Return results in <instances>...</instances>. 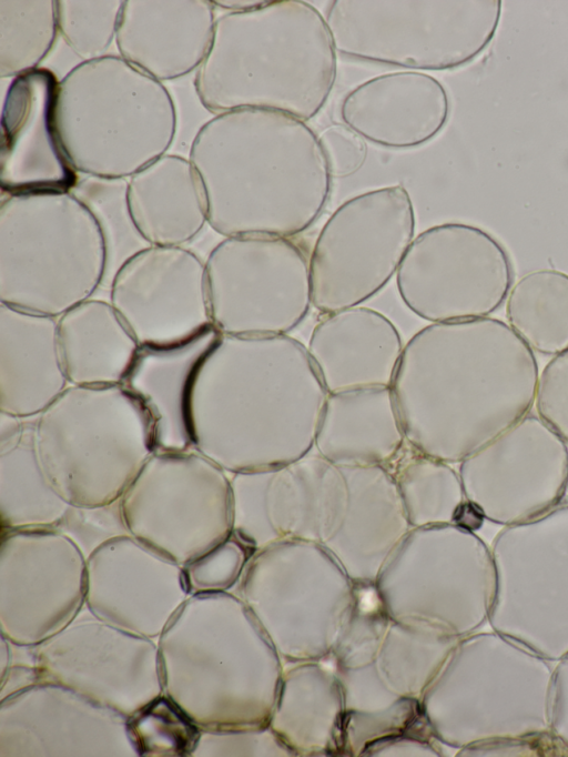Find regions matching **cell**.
I'll return each mask as SVG.
<instances>
[{
	"label": "cell",
	"mask_w": 568,
	"mask_h": 757,
	"mask_svg": "<svg viewBox=\"0 0 568 757\" xmlns=\"http://www.w3.org/2000/svg\"><path fill=\"white\" fill-rule=\"evenodd\" d=\"M57 332L70 385L122 384L141 347L110 301L93 297L58 316Z\"/></svg>",
	"instance_id": "17"
},
{
	"label": "cell",
	"mask_w": 568,
	"mask_h": 757,
	"mask_svg": "<svg viewBox=\"0 0 568 757\" xmlns=\"http://www.w3.org/2000/svg\"><path fill=\"white\" fill-rule=\"evenodd\" d=\"M268 1H213L219 7L234 10L235 12L250 11L265 6Z\"/></svg>",
	"instance_id": "27"
},
{
	"label": "cell",
	"mask_w": 568,
	"mask_h": 757,
	"mask_svg": "<svg viewBox=\"0 0 568 757\" xmlns=\"http://www.w3.org/2000/svg\"><path fill=\"white\" fill-rule=\"evenodd\" d=\"M535 406L537 414L568 442V349L541 371Z\"/></svg>",
	"instance_id": "22"
},
{
	"label": "cell",
	"mask_w": 568,
	"mask_h": 757,
	"mask_svg": "<svg viewBox=\"0 0 568 757\" xmlns=\"http://www.w3.org/2000/svg\"><path fill=\"white\" fill-rule=\"evenodd\" d=\"M135 731L139 737L148 736L140 739L143 749H153L155 744H160L161 748L169 746L170 751L184 753L194 741L195 730L187 723V720L180 714V711L170 703L164 700L141 715L140 721L135 724Z\"/></svg>",
	"instance_id": "23"
},
{
	"label": "cell",
	"mask_w": 568,
	"mask_h": 757,
	"mask_svg": "<svg viewBox=\"0 0 568 757\" xmlns=\"http://www.w3.org/2000/svg\"><path fill=\"white\" fill-rule=\"evenodd\" d=\"M59 85L42 68L11 81L1 113L2 195L71 192L79 182L58 130Z\"/></svg>",
	"instance_id": "12"
},
{
	"label": "cell",
	"mask_w": 568,
	"mask_h": 757,
	"mask_svg": "<svg viewBox=\"0 0 568 757\" xmlns=\"http://www.w3.org/2000/svg\"><path fill=\"white\" fill-rule=\"evenodd\" d=\"M106 246L72 192L2 195L0 303L58 317L103 286Z\"/></svg>",
	"instance_id": "3"
},
{
	"label": "cell",
	"mask_w": 568,
	"mask_h": 757,
	"mask_svg": "<svg viewBox=\"0 0 568 757\" xmlns=\"http://www.w3.org/2000/svg\"><path fill=\"white\" fill-rule=\"evenodd\" d=\"M36 417L0 437V504L9 526L60 522L69 503L47 475L36 443Z\"/></svg>",
	"instance_id": "19"
},
{
	"label": "cell",
	"mask_w": 568,
	"mask_h": 757,
	"mask_svg": "<svg viewBox=\"0 0 568 757\" xmlns=\"http://www.w3.org/2000/svg\"><path fill=\"white\" fill-rule=\"evenodd\" d=\"M465 496L495 521H515L558 503L568 488V445L538 414L519 422L459 466Z\"/></svg>",
	"instance_id": "10"
},
{
	"label": "cell",
	"mask_w": 568,
	"mask_h": 757,
	"mask_svg": "<svg viewBox=\"0 0 568 757\" xmlns=\"http://www.w3.org/2000/svg\"><path fill=\"white\" fill-rule=\"evenodd\" d=\"M539 366L495 317L433 323L406 344L390 386L403 431L433 437L432 457L463 462L530 413Z\"/></svg>",
	"instance_id": "1"
},
{
	"label": "cell",
	"mask_w": 568,
	"mask_h": 757,
	"mask_svg": "<svg viewBox=\"0 0 568 757\" xmlns=\"http://www.w3.org/2000/svg\"><path fill=\"white\" fill-rule=\"evenodd\" d=\"M405 73L375 78L344 100L342 117L349 128L387 147H412L432 139L449 117L448 97L420 103V93L405 94Z\"/></svg>",
	"instance_id": "18"
},
{
	"label": "cell",
	"mask_w": 568,
	"mask_h": 757,
	"mask_svg": "<svg viewBox=\"0 0 568 757\" xmlns=\"http://www.w3.org/2000/svg\"><path fill=\"white\" fill-rule=\"evenodd\" d=\"M120 503L129 532L186 563L225 538L230 473L195 450L154 452Z\"/></svg>",
	"instance_id": "8"
},
{
	"label": "cell",
	"mask_w": 568,
	"mask_h": 757,
	"mask_svg": "<svg viewBox=\"0 0 568 757\" xmlns=\"http://www.w3.org/2000/svg\"><path fill=\"white\" fill-rule=\"evenodd\" d=\"M329 173L347 175L365 160L366 145L357 132L342 125H332L320 138Z\"/></svg>",
	"instance_id": "24"
},
{
	"label": "cell",
	"mask_w": 568,
	"mask_h": 757,
	"mask_svg": "<svg viewBox=\"0 0 568 757\" xmlns=\"http://www.w3.org/2000/svg\"><path fill=\"white\" fill-rule=\"evenodd\" d=\"M36 443L72 505L119 499L155 452L150 417L122 384L69 385L37 416Z\"/></svg>",
	"instance_id": "4"
},
{
	"label": "cell",
	"mask_w": 568,
	"mask_h": 757,
	"mask_svg": "<svg viewBox=\"0 0 568 757\" xmlns=\"http://www.w3.org/2000/svg\"><path fill=\"white\" fill-rule=\"evenodd\" d=\"M396 282L403 302L419 317L466 321L488 317L505 303L514 268L507 249L488 231L444 223L410 243Z\"/></svg>",
	"instance_id": "9"
},
{
	"label": "cell",
	"mask_w": 568,
	"mask_h": 757,
	"mask_svg": "<svg viewBox=\"0 0 568 757\" xmlns=\"http://www.w3.org/2000/svg\"><path fill=\"white\" fill-rule=\"evenodd\" d=\"M324 315L307 352L327 393L390 387L404 350L395 325L358 305Z\"/></svg>",
	"instance_id": "13"
},
{
	"label": "cell",
	"mask_w": 568,
	"mask_h": 757,
	"mask_svg": "<svg viewBox=\"0 0 568 757\" xmlns=\"http://www.w3.org/2000/svg\"><path fill=\"white\" fill-rule=\"evenodd\" d=\"M509 326L532 352L556 356L568 349V274L536 270L513 284L506 300Z\"/></svg>",
	"instance_id": "20"
},
{
	"label": "cell",
	"mask_w": 568,
	"mask_h": 757,
	"mask_svg": "<svg viewBox=\"0 0 568 757\" xmlns=\"http://www.w3.org/2000/svg\"><path fill=\"white\" fill-rule=\"evenodd\" d=\"M69 385L57 317L0 303V411L36 417Z\"/></svg>",
	"instance_id": "14"
},
{
	"label": "cell",
	"mask_w": 568,
	"mask_h": 757,
	"mask_svg": "<svg viewBox=\"0 0 568 757\" xmlns=\"http://www.w3.org/2000/svg\"><path fill=\"white\" fill-rule=\"evenodd\" d=\"M328 396L307 350L287 335H220L191 388L193 450L227 473L271 467L275 424L318 426Z\"/></svg>",
	"instance_id": "2"
},
{
	"label": "cell",
	"mask_w": 568,
	"mask_h": 757,
	"mask_svg": "<svg viewBox=\"0 0 568 757\" xmlns=\"http://www.w3.org/2000/svg\"><path fill=\"white\" fill-rule=\"evenodd\" d=\"M126 184V179L87 176L71 191L92 212L103 234L106 246L104 286L125 261L150 245L131 218Z\"/></svg>",
	"instance_id": "21"
},
{
	"label": "cell",
	"mask_w": 568,
	"mask_h": 757,
	"mask_svg": "<svg viewBox=\"0 0 568 757\" xmlns=\"http://www.w3.org/2000/svg\"><path fill=\"white\" fill-rule=\"evenodd\" d=\"M217 233L288 238L310 226L329 192L322 148L308 153H202L191 160Z\"/></svg>",
	"instance_id": "5"
},
{
	"label": "cell",
	"mask_w": 568,
	"mask_h": 757,
	"mask_svg": "<svg viewBox=\"0 0 568 757\" xmlns=\"http://www.w3.org/2000/svg\"><path fill=\"white\" fill-rule=\"evenodd\" d=\"M108 287L110 303L141 347L182 344L213 327L205 261L184 246L142 249Z\"/></svg>",
	"instance_id": "11"
},
{
	"label": "cell",
	"mask_w": 568,
	"mask_h": 757,
	"mask_svg": "<svg viewBox=\"0 0 568 757\" xmlns=\"http://www.w3.org/2000/svg\"><path fill=\"white\" fill-rule=\"evenodd\" d=\"M220 335L211 327L182 344L140 347L122 385L146 411L155 452L193 450L191 388L197 367Z\"/></svg>",
	"instance_id": "15"
},
{
	"label": "cell",
	"mask_w": 568,
	"mask_h": 757,
	"mask_svg": "<svg viewBox=\"0 0 568 757\" xmlns=\"http://www.w3.org/2000/svg\"><path fill=\"white\" fill-rule=\"evenodd\" d=\"M242 558L239 545L224 538L190 561L185 575L199 586L220 584L237 572Z\"/></svg>",
	"instance_id": "25"
},
{
	"label": "cell",
	"mask_w": 568,
	"mask_h": 757,
	"mask_svg": "<svg viewBox=\"0 0 568 757\" xmlns=\"http://www.w3.org/2000/svg\"><path fill=\"white\" fill-rule=\"evenodd\" d=\"M213 327L221 335H286L312 304L310 260L287 238L237 235L205 260Z\"/></svg>",
	"instance_id": "7"
},
{
	"label": "cell",
	"mask_w": 568,
	"mask_h": 757,
	"mask_svg": "<svg viewBox=\"0 0 568 757\" xmlns=\"http://www.w3.org/2000/svg\"><path fill=\"white\" fill-rule=\"evenodd\" d=\"M414 226L412 201L402 185L342 204L323 226L310 258L312 304L329 314L375 295L397 273Z\"/></svg>",
	"instance_id": "6"
},
{
	"label": "cell",
	"mask_w": 568,
	"mask_h": 757,
	"mask_svg": "<svg viewBox=\"0 0 568 757\" xmlns=\"http://www.w3.org/2000/svg\"><path fill=\"white\" fill-rule=\"evenodd\" d=\"M485 514L475 503L463 501L456 508L453 519L464 529L476 531L481 527Z\"/></svg>",
	"instance_id": "26"
},
{
	"label": "cell",
	"mask_w": 568,
	"mask_h": 757,
	"mask_svg": "<svg viewBox=\"0 0 568 757\" xmlns=\"http://www.w3.org/2000/svg\"><path fill=\"white\" fill-rule=\"evenodd\" d=\"M131 218L150 245L183 246L207 222V201L193 163L162 155L128 179Z\"/></svg>",
	"instance_id": "16"
}]
</instances>
